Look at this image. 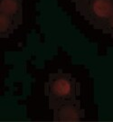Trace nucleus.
Here are the masks:
<instances>
[{
	"mask_svg": "<svg viewBox=\"0 0 113 122\" xmlns=\"http://www.w3.org/2000/svg\"><path fill=\"white\" fill-rule=\"evenodd\" d=\"M76 9L97 29L113 35V0H82Z\"/></svg>",
	"mask_w": 113,
	"mask_h": 122,
	"instance_id": "f257e3e1",
	"label": "nucleus"
},
{
	"mask_svg": "<svg viewBox=\"0 0 113 122\" xmlns=\"http://www.w3.org/2000/svg\"><path fill=\"white\" fill-rule=\"evenodd\" d=\"M77 86L76 81L71 74L63 72L51 74L46 84L50 108L55 109L63 103L76 100Z\"/></svg>",
	"mask_w": 113,
	"mask_h": 122,
	"instance_id": "f03ea898",
	"label": "nucleus"
},
{
	"mask_svg": "<svg viewBox=\"0 0 113 122\" xmlns=\"http://www.w3.org/2000/svg\"><path fill=\"white\" fill-rule=\"evenodd\" d=\"M53 109L56 121H78L84 115L77 100L63 103Z\"/></svg>",
	"mask_w": 113,
	"mask_h": 122,
	"instance_id": "7ed1b4c3",
	"label": "nucleus"
},
{
	"mask_svg": "<svg viewBox=\"0 0 113 122\" xmlns=\"http://www.w3.org/2000/svg\"><path fill=\"white\" fill-rule=\"evenodd\" d=\"M1 14H4L20 24L22 21L21 0H1Z\"/></svg>",
	"mask_w": 113,
	"mask_h": 122,
	"instance_id": "20e7f679",
	"label": "nucleus"
},
{
	"mask_svg": "<svg viewBox=\"0 0 113 122\" xmlns=\"http://www.w3.org/2000/svg\"><path fill=\"white\" fill-rule=\"evenodd\" d=\"M73 2H75V3H77V2H79V1H82V0H72Z\"/></svg>",
	"mask_w": 113,
	"mask_h": 122,
	"instance_id": "39448f33",
	"label": "nucleus"
},
{
	"mask_svg": "<svg viewBox=\"0 0 113 122\" xmlns=\"http://www.w3.org/2000/svg\"><path fill=\"white\" fill-rule=\"evenodd\" d=\"M112 36H113V35H112Z\"/></svg>",
	"mask_w": 113,
	"mask_h": 122,
	"instance_id": "423d86ee",
	"label": "nucleus"
}]
</instances>
